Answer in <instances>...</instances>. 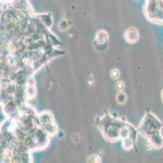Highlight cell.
Listing matches in <instances>:
<instances>
[{"instance_id": "1", "label": "cell", "mask_w": 163, "mask_h": 163, "mask_svg": "<svg viewBox=\"0 0 163 163\" xmlns=\"http://www.w3.org/2000/svg\"><path fill=\"white\" fill-rule=\"evenodd\" d=\"M125 36H126V39L127 41L133 43V42H135L138 39V32L135 29H129L126 32Z\"/></svg>"}, {"instance_id": "2", "label": "cell", "mask_w": 163, "mask_h": 163, "mask_svg": "<svg viewBox=\"0 0 163 163\" xmlns=\"http://www.w3.org/2000/svg\"><path fill=\"white\" fill-rule=\"evenodd\" d=\"M108 36L107 34L104 31L99 32L97 35V40L99 43H104L107 41Z\"/></svg>"}, {"instance_id": "3", "label": "cell", "mask_w": 163, "mask_h": 163, "mask_svg": "<svg viewBox=\"0 0 163 163\" xmlns=\"http://www.w3.org/2000/svg\"><path fill=\"white\" fill-rule=\"evenodd\" d=\"M118 76H119V71L117 70V69H114V70L111 71V77H112V78H114V79H116V78H118Z\"/></svg>"}]
</instances>
